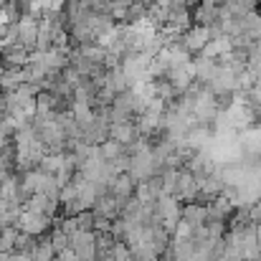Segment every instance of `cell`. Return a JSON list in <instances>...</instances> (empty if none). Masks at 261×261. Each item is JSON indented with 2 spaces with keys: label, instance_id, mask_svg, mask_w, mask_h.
Listing matches in <instances>:
<instances>
[{
  "label": "cell",
  "instance_id": "7a4b0ae2",
  "mask_svg": "<svg viewBox=\"0 0 261 261\" xmlns=\"http://www.w3.org/2000/svg\"><path fill=\"white\" fill-rule=\"evenodd\" d=\"M109 140H114V142H117V145H122V147H132V145L140 140L137 124H135L132 119L109 124Z\"/></svg>",
  "mask_w": 261,
  "mask_h": 261
},
{
  "label": "cell",
  "instance_id": "6da1fadb",
  "mask_svg": "<svg viewBox=\"0 0 261 261\" xmlns=\"http://www.w3.org/2000/svg\"><path fill=\"white\" fill-rule=\"evenodd\" d=\"M36 41H38V15H25L18 20V46H23L25 51H36Z\"/></svg>",
  "mask_w": 261,
  "mask_h": 261
},
{
  "label": "cell",
  "instance_id": "3957f363",
  "mask_svg": "<svg viewBox=\"0 0 261 261\" xmlns=\"http://www.w3.org/2000/svg\"><path fill=\"white\" fill-rule=\"evenodd\" d=\"M91 261H99V259H91Z\"/></svg>",
  "mask_w": 261,
  "mask_h": 261
}]
</instances>
